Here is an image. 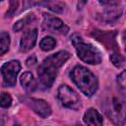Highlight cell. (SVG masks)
Instances as JSON below:
<instances>
[{"label": "cell", "instance_id": "6da1fadb", "mask_svg": "<svg viewBox=\"0 0 126 126\" xmlns=\"http://www.w3.org/2000/svg\"><path fill=\"white\" fill-rule=\"evenodd\" d=\"M70 53L65 50L58 51L45 58L37 69V75L42 87L49 89L58 74L59 69L69 59Z\"/></svg>", "mask_w": 126, "mask_h": 126}, {"label": "cell", "instance_id": "7a4b0ae2", "mask_svg": "<svg viewBox=\"0 0 126 126\" xmlns=\"http://www.w3.org/2000/svg\"><path fill=\"white\" fill-rule=\"evenodd\" d=\"M70 77L80 91L87 96H92L97 90L98 82L96 77L86 67L76 66L72 69Z\"/></svg>", "mask_w": 126, "mask_h": 126}, {"label": "cell", "instance_id": "3957f363", "mask_svg": "<svg viewBox=\"0 0 126 126\" xmlns=\"http://www.w3.org/2000/svg\"><path fill=\"white\" fill-rule=\"evenodd\" d=\"M72 43L76 49L79 58L88 64H99L102 60L100 51L93 44L84 42L82 36L78 33H74L71 36Z\"/></svg>", "mask_w": 126, "mask_h": 126}, {"label": "cell", "instance_id": "277c9868", "mask_svg": "<svg viewBox=\"0 0 126 126\" xmlns=\"http://www.w3.org/2000/svg\"><path fill=\"white\" fill-rule=\"evenodd\" d=\"M109 119L112 120L118 126H124L125 124V100L124 98L113 96L109 106L105 110Z\"/></svg>", "mask_w": 126, "mask_h": 126}, {"label": "cell", "instance_id": "5b68a950", "mask_svg": "<svg viewBox=\"0 0 126 126\" xmlns=\"http://www.w3.org/2000/svg\"><path fill=\"white\" fill-rule=\"evenodd\" d=\"M58 98L61 104L67 108L78 110L82 107V100L80 96L67 85H61L58 88Z\"/></svg>", "mask_w": 126, "mask_h": 126}, {"label": "cell", "instance_id": "8992f818", "mask_svg": "<svg viewBox=\"0 0 126 126\" xmlns=\"http://www.w3.org/2000/svg\"><path fill=\"white\" fill-rule=\"evenodd\" d=\"M21 70V63L18 60L6 62L1 67L0 71L3 76V85L7 88H13L16 85L17 76Z\"/></svg>", "mask_w": 126, "mask_h": 126}, {"label": "cell", "instance_id": "52a82bcc", "mask_svg": "<svg viewBox=\"0 0 126 126\" xmlns=\"http://www.w3.org/2000/svg\"><path fill=\"white\" fill-rule=\"evenodd\" d=\"M20 98L24 104L30 107L33 112H35L41 118H47L51 114V107L45 100L40 98L29 97V96H21Z\"/></svg>", "mask_w": 126, "mask_h": 126}, {"label": "cell", "instance_id": "ba28073f", "mask_svg": "<svg viewBox=\"0 0 126 126\" xmlns=\"http://www.w3.org/2000/svg\"><path fill=\"white\" fill-rule=\"evenodd\" d=\"M43 28L52 33L66 34L69 32V28L63 21L45 13L43 14Z\"/></svg>", "mask_w": 126, "mask_h": 126}, {"label": "cell", "instance_id": "9c48e42d", "mask_svg": "<svg viewBox=\"0 0 126 126\" xmlns=\"http://www.w3.org/2000/svg\"><path fill=\"white\" fill-rule=\"evenodd\" d=\"M116 32H101V31H94L92 35L95 37L98 41H100L105 47L113 50L112 53H120L118 45L116 43Z\"/></svg>", "mask_w": 126, "mask_h": 126}, {"label": "cell", "instance_id": "30bf717a", "mask_svg": "<svg viewBox=\"0 0 126 126\" xmlns=\"http://www.w3.org/2000/svg\"><path fill=\"white\" fill-rule=\"evenodd\" d=\"M36 39H37V30L36 29H32V30L27 31L21 38L20 50L22 52H28L29 50L33 48V46L36 43Z\"/></svg>", "mask_w": 126, "mask_h": 126}, {"label": "cell", "instance_id": "8fae6325", "mask_svg": "<svg viewBox=\"0 0 126 126\" xmlns=\"http://www.w3.org/2000/svg\"><path fill=\"white\" fill-rule=\"evenodd\" d=\"M84 121L87 126H102L103 119L100 113L94 108H89L84 114Z\"/></svg>", "mask_w": 126, "mask_h": 126}, {"label": "cell", "instance_id": "7c38bea8", "mask_svg": "<svg viewBox=\"0 0 126 126\" xmlns=\"http://www.w3.org/2000/svg\"><path fill=\"white\" fill-rule=\"evenodd\" d=\"M21 85L28 93H32L36 90V81L31 72H26L21 76Z\"/></svg>", "mask_w": 126, "mask_h": 126}, {"label": "cell", "instance_id": "4fadbf2b", "mask_svg": "<svg viewBox=\"0 0 126 126\" xmlns=\"http://www.w3.org/2000/svg\"><path fill=\"white\" fill-rule=\"evenodd\" d=\"M122 14V9L121 8H107L102 12L101 14V21L105 23H111L115 20H117Z\"/></svg>", "mask_w": 126, "mask_h": 126}, {"label": "cell", "instance_id": "5bb4252c", "mask_svg": "<svg viewBox=\"0 0 126 126\" xmlns=\"http://www.w3.org/2000/svg\"><path fill=\"white\" fill-rule=\"evenodd\" d=\"M10 46V35L6 32H0V56L5 54L9 50Z\"/></svg>", "mask_w": 126, "mask_h": 126}, {"label": "cell", "instance_id": "9a60e30c", "mask_svg": "<svg viewBox=\"0 0 126 126\" xmlns=\"http://www.w3.org/2000/svg\"><path fill=\"white\" fill-rule=\"evenodd\" d=\"M36 5H44L49 10L55 13H62L64 10V3L61 2H54V1H47V2H38L35 3Z\"/></svg>", "mask_w": 126, "mask_h": 126}, {"label": "cell", "instance_id": "2e32d148", "mask_svg": "<svg viewBox=\"0 0 126 126\" xmlns=\"http://www.w3.org/2000/svg\"><path fill=\"white\" fill-rule=\"evenodd\" d=\"M34 14H30V15H28V16H26L25 18H23V19H21V20H19L17 23H15V25H14V27H13V30L15 31V32H20L21 30H23L27 25H29L31 22H32L33 20H34Z\"/></svg>", "mask_w": 126, "mask_h": 126}, {"label": "cell", "instance_id": "e0dca14e", "mask_svg": "<svg viewBox=\"0 0 126 126\" xmlns=\"http://www.w3.org/2000/svg\"><path fill=\"white\" fill-rule=\"evenodd\" d=\"M55 45H56V40L51 36H45L39 42V47L43 51L52 50L55 47Z\"/></svg>", "mask_w": 126, "mask_h": 126}, {"label": "cell", "instance_id": "ac0fdd59", "mask_svg": "<svg viewBox=\"0 0 126 126\" xmlns=\"http://www.w3.org/2000/svg\"><path fill=\"white\" fill-rule=\"evenodd\" d=\"M12 104V97L8 93L0 94V106L2 108H8Z\"/></svg>", "mask_w": 126, "mask_h": 126}, {"label": "cell", "instance_id": "d6986e66", "mask_svg": "<svg viewBox=\"0 0 126 126\" xmlns=\"http://www.w3.org/2000/svg\"><path fill=\"white\" fill-rule=\"evenodd\" d=\"M110 61L113 63L115 67H121L124 63V57L121 53H112L110 55Z\"/></svg>", "mask_w": 126, "mask_h": 126}, {"label": "cell", "instance_id": "ffe728a7", "mask_svg": "<svg viewBox=\"0 0 126 126\" xmlns=\"http://www.w3.org/2000/svg\"><path fill=\"white\" fill-rule=\"evenodd\" d=\"M18 6H19V2L18 1H10V8H9V10L7 11V13H6V18H10V17H13L14 15H15V13H16V11H17V8H18Z\"/></svg>", "mask_w": 126, "mask_h": 126}, {"label": "cell", "instance_id": "44dd1931", "mask_svg": "<svg viewBox=\"0 0 126 126\" xmlns=\"http://www.w3.org/2000/svg\"><path fill=\"white\" fill-rule=\"evenodd\" d=\"M117 79H118V80H117V82H118V86H119L120 90L124 93V91H125V72L123 71V72L118 76Z\"/></svg>", "mask_w": 126, "mask_h": 126}, {"label": "cell", "instance_id": "7402d4cb", "mask_svg": "<svg viewBox=\"0 0 126 126\" xmlns=\"http://www.w3.org/2000/svg\"><path fill=\"white\" fill-rule=\"evenodd\" d=\"M7 121V114L3 111H0V126H5Z\"/></svg>", "mask_w": 126, "mask_h": 126}, {"label": "cell", "instance_id": "603a6c76", "mask_svg": "<svg viewBox=\"0 0 126 126\" xmlns=\"http://www.w3.org/2000/svg\"><path fill=\"white\" fill-rule=\"evenodd\" d=\"M35 63H36V58H35V56H32V57H30V58L27 60V65H28V66L34 65Z\"/></svg>", "mask_w": 126, "mask_h": 126}, {"label": "cell", "instance_id": "cb8c5ba5", "mask_svg": "<svg viewBox=\"0 0 126 126\" xmlns=\"http://www.w3.org/2000/svg\"><path fill=\"white\" fill-rule=\"evenodd\" d=\"M14 126H19V125H18V124H15V125H14Z\"/></svg>", "mask_w": 126, "mask_h": 126}]
</instances>
